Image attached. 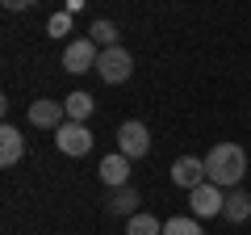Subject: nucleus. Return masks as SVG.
Instances as JSON below:
<instances>
[{
  "mask_svg": "<svg viewBox=\"0 0 251 235\" xmlns=\"http://www.w3.org/2000/svg\"><path fill=\"white\" fill-rule=\"evenodd\" d=\"M109 214H138V189L134 185H122V189L109 193Z\"/></svg>",
  "mask_w": 251,
  "mask_h": 235,
  "instance_id": "nucleus-12",
  "label": "nucleus"
},
{
  "mask_svg": "<svg viewBox=\"0 0 251 235\" xmlns=\"http://www.w3.org/2000/svg\"><path fill=\"white\" fill-rule=\"evenodd\" d=\"M126 235H163V227H159V218H151V214H130Z\"/></svg>",
  "mask_w": 251,
  "mask_h": 235,
  "instance_id": "nucleus-15",
  "label": "nucleus"
},
{
  "mask_svg": "<svg viewBox=\"0 0 251 235\" xmlns=\"http://www.w3.org/2000/svg\"><path fill=\"white\" fill-rule=\"evenodd\" d=\"M0 4H4L9 13H21V9H34L38 0H0Z\"/></svg>",
  "mask_w": 251,
  "mask_h": 235,
  "instance_id": "nucleus-18",
  "label": "nucleus"
},
{
  "mask_svg": "<svg viewBox=\"0 0 251 235\" xmlns=\"http://www.w3.org/2000/svg\"><path fill=\"white\" fill-rule=\"evenodd\" d=\"M67 29H72V13H54V17L46 21V34H50V38L67 34Z\"/></svg>",
  "mask_w": 251,
  "mask_h": 235,
  "instance_id": "nucleus-17",
  "label": "nucleus"
},
{
  "mask_svg": "<svg viewBox=\"0 0 251 235\" xmlns=\"http://www.w3.org/2000/svg\"><path fill=\"white\" fill-rule=\"evenodd\" d=\"M222 218L226 223H247L251 218V193L247 189H230L222 202Z\"/></svg>",
  "mask_w": 251,
  "mask_h": 235,
  "instance_id": "nucleus-11",
  "label": "nucleus"
},
{
  "mask_svg": "<svg viewBox=\"0 0 251 235\" xmlns=\"http://www.w3.org/2000/svg\"><path fill=\"white\" fill-rule=\"evenodd\" d=\"M54 147H59L63 155H88L92 151V130L84 126V122H63L59 130H54Z\"/></svg>",
  "mask_w": 251,
  "mask_h": 235,
  "instance_id": "nucleus-3",
  "label": "nucleus"
},
{
  "mask_svg": "<svg viewBox=\"0 0 251 235\" xmlns=\"http://www.w3.org/2000/svg\"><path fill=\"white\" fill-rule=\"evenodd\" d=\"M163 235H205V231L197 227V218L176 214V218H168V223H163Z\"/></svg>",
  "mask_w": 251,
  "mask_h": 235,
  "instance_id": "nucleus-16",
  "label": "nucleus"
},
{
  "mask_svg": "<svg viewBox=\"0 0 251 235\" xmlns=\"http://www.w3.org/2000/svg\"><path fill=\"white\" fill-rule=\"evenodd\" d=\"M21 155H25V135H21L17 126H0V164L13 168Z\"/></svg>",
  "mask_w": 251,
  "mask_h": 235,
  "instance_id": "nucleus-10",
  "label": "nucleus"
},
{
  "mask_svg": "<svg viewBox=\"0 0 251 235\" xmlns=\"http://www.w3.org/2000/svg\"><path fill=\"white\" fill-rule=\"evenodd\" d=\"M100 181L113 185V189H122V185H130V155H105L100 160Z\"/></svg>",
  "mask_w": 251,
  "mask_h": 235,
  "instance_id": "nucleus-9",
  "label": "nucleus"
},
{
  "mask_svg": "<svg viewBox=\"0 0 251 235\" xmlns=\"http://www.w3.org/2000/svg\"><path fill=\"white\" fill-rule=\"evenodd\" d=\"M92 105H97V101H92V92H72V97L63 101V109H67V118H72V122H84V118L92 114Z\"/></svg>",
  "mask_w": 251,
  "mask_h": 235,
  "instance_id": "nucleus-13",
  "label": "nucleus"
},
{
  "mask_svg": "<svg viewBox=\"0 0 251 235\" xmlns=\"http://www.w3.org/2000/svg\"><path fill=\"white\" fill-rule=\"evenodd\" d=\"M75 9H84V0H67V13H75Z\"/></svg>",
  "mask_w": 251,
  "mask_h": 235,
  "instance_id": "nucleus-19",
  "label": "nucleus"
},
{
  "mask_svg": "<svg viewBox=\"0 0 251 235\" xmlns=\"http://www.w3.org/2000/svg\"><path fill=\"white\" fill-rule=\"evenodd\" d=\"M130 72H134V59H130V51H126L122 42L100 51V59H97V76H100L105 84H126V80H130Z\"/></svg>",
  "mask_w": 251,
  "mask_h": 235,
  "instance_id": "nucleus-2",
  "label": "nucleus"
},
{
  "mask_svg": "<svg viewBox=\"0 0 251 235\" xmlns=\"http://www.w3.org/2000/svg\"><path fill=\"white\" fill-rule=\"evenodd\" d=\"M88 34H92V42H97L100 51H105V46H117V26H113V21H109V17L92 21V29H88Z\"/></svg>",
  "mask_w": 251,
  "mask_h": 235,
  "instance_id": "nucleus-14",
  "label": "nucleus"
},
{
  "mask_svg": "<svg viewBox=\"0 0 251 235\" xmlns=\"http://www.w3.org/2000/svg\"><path fill=\"white\" fill-rule=\"evenodd\" d=\"M172 181H176L180 189H197V185H205V160H197V155H180V160L172 164Z\"/></svg>",
  "mask_w": 251,
  "mask_h": 235,
  "instance_id": "nucleus-8",
  "label": "nucleus"
},
{
  "mask_svg": "<svg viewBox=\"0 0 251 235\" xmlns=\"http://www.w3.org/2000/svg\"><path fill=\"white\" fill-rule=\"evenodd\" d=\"M63 122H67L63 101H34V105H29V126H38V130H59Z\"/></svg>",
  "mask_w": 251,
  "mask_h": 235,
  "instance_id": "nucleus-7",
  "label": "nucleus"
},
{
  "mask_svg": "<svg viewBox=\"0 0 251 235\" xmlns=\"http://www.w3.org/2000/svg\"><path fill=\"white\" fill-rule=\"evenodd\" d=\"M97 59H100V46L92 42V38H75V42H67V51H63V67H67L72 76L92 72Z\"/></svg>",
  "mask_w": 251,
  "mask_h": 235,
  "instance_id": "nucleus-4",
  "label": "nucleus"
},
{
  "mask_svg": "<svg viewBox=\"0 0 251 235\" xmlns=\"http://www.w3.org/2000/svg\"><path fill=\"white\" fill-rule=\"evenodd\" d=\"M243 172H247V151L239 143H218L205 155V181L218 189H239Z\"/></svg>",
  "mask_w": 251,
  "mask_h": 235,
  "instance_id": "nucleus-1",
  "label": "nucleus"
},
{
  "mask_svg": "<svg viewBox=\"0 0 251 235\" xmlns=\"http://www.w3.org/2000/svg\"><path fill=\"white\" fill-rule=\"evenodd\" d=\"M222 202H226V189H218V185H197V189H188V206H193V214L197 218H214L222 214Z\"/></svg>",
  "mask_w": 251,
  "mask_h": 235,
  "instance_id": "nucleus-6",
  "label": "nucleus"
},
{
  "mask_svg": "<svg viewBox=\"0 0 251 235\" xmlns=\"http://www.w3.org/2000/svg\"><path fill=\"white\" fill-rule=\"evenodd\" d=\"M117 151L130 155V160H143V155L151 151V135H147L143 122H134V118H130V122H122V126H117Z\"/></svg>",
  "mask_w": 251,
  "mask_h": 235,
  "instance_id": "nucleus-5",
  "label": "nucleus"
}]
</instances>
